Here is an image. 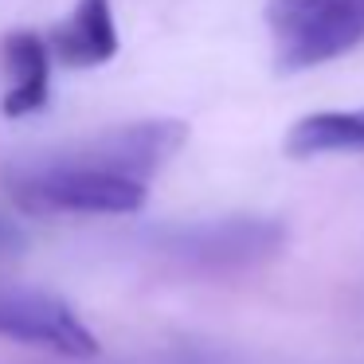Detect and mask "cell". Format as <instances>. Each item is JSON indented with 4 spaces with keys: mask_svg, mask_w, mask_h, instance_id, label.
Wrapping results in <instances>:
<instances>
[{
    "mask_svg": "<svg viewBox=\"0 0 364 364\" xmlns=\"http://www.w3.org/2000/svg\"><path fill=\"white\" fill-rule=\"evenodd\" d=\"M4 192L16 208L36 215H134L149 200L145 181L71 165L51 149L9 165Z\"/></svg>",
    "mask_w": 364,
    "mask_h": 364,
    "instance_id": "1",
    "label": "cell"
},
{
    "mask_svg": "<svg viewBox=\"0 0 364 364\" xmlns=\"http://www.w3.org/2000/svg\"><path fill=\"white\" fill-rule=\"evenodd\" d=\"M141 247L153 259L188 274H235L274 259L286 247V228L267 215H215L145 228Z\"/></svg>",
    "mask_w": 364,
    "mask_h": 364,
    "instance_id": "2",
    "label": "cell"
},
{
    "mask_svg": "<svg viewBox=\"0 0 364 364\" xmlns=\"http://www.w3.org/2000/svg\"><path fill=\"white\" fill-rule=\"evenodd\" d=\"M278 75H301L364 43V0H267Z\"/></svg>",
    "mask_w": 364,
    "mask_h": 364,
    "instance_id": "3",
    "label": "cell"
},
{
    "mask_svg": "<svg viewBox=\"0 0 364 364\" xmlns=\"http://www.w3.org/2000/svg\"><path fill=\"white\" fill-rule=\"evenodd\" d=\"M0 341H16L71 364L98 360V337L87 329V321L59 294L40 286L0 282Z\"/></svg>",
    "mask_w": 364,
    "mask_h": 364,
    "instance_id": "4",
    "label": "cell"
},
{
    "mask_svg": "<svg viewBox=\"0 0 364 364\" xmlns=\"http://www.w3.org/2000/svg\"><path fill=\"white\" fill-rule=\"evenodd\" d=\"M184 141H188V126L181 118H141L126 122V126H110L102 134H87L82 141L59 145L51 153L71 165L102 168V173L149 184L184 149Z\"/></svg>",
    "mask_w": 364,
    "mask_h": 364,
    "instance_id": "5",
    "label": "cell"
},
{
    "mask_svg": "<svg viewBox=\"0 0 364 364\" xmlns=\"http://www.w3.org/2000/svg\"><path fill=\"white\" fill-rule=\"evenodd\" d=\"M48 48L55 63L71 67V71L106 67L122 48L114 0H75V9L48 32Z\"/></svg>",
    "mask_w": 364,
    "mask_h": 364,
    "instance_id": "6",
    "label": "cell"
},
{
    "mask_svg": "<svg viewBox=\"0 0 364 364\" xmlns=\"http://www.w3.org/2000/svg\"><path fill=\"white\" fill-rule=\"evenodd\" d=\"M51 48L40 32H9L0 43V67H4V98L0 114L4 118H32L51 98Z\"/></svg>",
    "mask_w": 364,
    "mask_h": 364,
    "instance_id": "7",
    "label": "cell"
},
{
    "mask_svg": "<svg viewBox=\"0 0 364 364\" xmlns=\"http://www.w3.org/2000/svg\"><path fill=\"white\" fill-rule=\"evenodd\" d=\"M286 153L298 161L325 153H364V110L306 114L286 134Z\"/></svg>",
    "mask_w": 364,
    "mask_h": 364,
    "instance_id": "8",
    "label": "cell"
},
{
    "mask_svg": "<svg viewBox=\"0 0 364 364\" xmlns=\"http://www.w3.org/2000/svg\"><path fill=\"white\" fill-rule=\"evenodd\" d=\"M110 364H239V356L223 353V348H208V345H184V348H165V353L129 356V360H110Z\"/></svg>",
    "mask_w": 364,
    "mask_h": 364,
    "instance_id": "9",
    "label": "cell"
},
{
    "mask_svg": "<svg viewBox=\"0 0 364 364\" xmlns=\"http://www.w3.org/2000/svg\"><path fill=\"white\" fill-rule=\"evenodd\" d=\"M0 251H24V235H20L16 223H9L0 215Z\"/></svg>",
    "mask_w": 364,
    "mask_h": 364,
    "instance_id": "10",
    "label": "cell"
}]
</instances>
